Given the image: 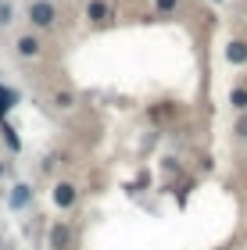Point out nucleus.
<instances>
[{
  "label": "nucleus",
  "mask_w": 247,
  "mask_h": 250,
  "mask_svg": "<svg viewBox=\"0 0 247 250\" xmlns=\"http://www.w3.org/2000/svg\"><path fill=\"white\" fill-rule=\"evenodd\" d=\"M229 104L237 107V111L247 107V86H237V89H233V93H229Z\"/></svg>",
  "instance_id": "9"
},
{
  "label": "nucleus",
  "mask_w": 247,
  "mask_h": 250,
  "mask_svg": "<svg viewBox=\"0 0 247 250\" xmlns=\"http://www.w3.org/2000/svg\"><path fill=\"white\" fill-rule=\"evenodd\" d=\"M0 21H11V7H7V4L0 7Z\"/></svg>",
  "instance_id": "13"
},
{
  "label": "nucleus",
  "mask_w": 247,
  "mask_h": 250,
  "mask_svg": "<svg viewBox=\"0 0 247 250\" xmlns=\"http://www.w3.org/2000/svg\"><path fill=\"white\" fill-rule=\"evenodd\" d=\"M15 100H18L15 89H4V86H0V122H4V115H7L11 107H15Z\"/></svg>",
  "instance_id": "6"
},
{
  "label": "nucleus",
  "mask_w": 247,
  "mask_h": 250,
  "mask_svg": "<svg viewBox=\"0 0 247 250\" xmlns=\"http://www.w3.org/2000/svg\"><path fill=\"white\" fill-rule=\"evenodd\" d=\"M54 100H58V104H61V107H72V93H58V97H54Z\"/></svg>",
  "instance_id": "11"
},
{
  "label": "nucleus",
  "mask_w": 247,
  "mask_h": 250,
  "mask_svg": "<svg viewBox=\"0 0 247 250\" xmlns=\"http://www.w3.org/2000/svg\"><path fill=\"white\" fill-rule=\"evenodd\" d=\"M29 186H15V193H11V208H25V204H29Z\"/></svg>",
  "instance_id": "8"
},
{
  "label": "nucleus",
  "mask_w": 247,
  "mask_h": 250,
  "mask_svg": "<svg viewBox=\"0 0 247 250\" xmlns=\"http://www.w3.org/2000/svg\"><path fill=\"white\" fill-rule=\"evenodd\" d=\"M176 7V0H158V11H172Z\"/></svg>",
  "instance_id": "12"
},
{
  "label": "nucleus",
  "mask_w": 247,
  "mask_h": 250,
  "mask_svg": "<svg viewBox=\"0 0 247 250\" xmlns=\"http://www.w3.org/2000/svg\"><path fill=\"white\" fill-rule=\"evenodd\" d=\"M237 132H240V136H247V118H240V122H237Z\"/></svg>",
  "instance_id": "14"
},
{
  "label": "nucleus",
  "mask_w": 247,
  "mask_h": 250,
  "mask_svg": "<svg viewBox=\"0 0 247 250\" xmlns=\"http://www.w3.org/2000/svg\"><path fill=\"white\" fill-rule=\"evenodd\" d=\"M0 175H4V161H0Z\"/></svg>",
  "instance_id": "15"
},
{
  "label": "nucleus",
  "mask_w": 247,
  "mask_h": 250,
  "mask_svg": "<svg viewBox=\"0 0 247 250\" xmlns=\"http://www.w3.org/2000/svg\"><path fill=\"white\" fill-rule=\"evenodd\" d=\"M4 125V122H0ZM4 140L11 143V150H18V136H15V129H11V125H4Z\"/></svg>",
  "instance_id": "10"
},
{
  "label": "nucleus",
  "mask_w": 247,
  "mask_h": 250,
  "mask_svg": "<svg viewBox=\"0 0 247 250\" xmlns=\"http://www.w3.org/2000/svg\"><path fill=\"white\" fill-rule=\"evenodd\" d=\"M29 18H32V25L50 29V25H54V18H58V11H54V4H47V0H36V4L29 7Z\"/></svg>",
  "instance_id": "1"
},
{
  "label": "nucleus",
  "mask_w": 247,
  "mask_h": 250,
  "mask_svg": "<svg viewBox=\"0 0 247 250\" xmlns=\"http://www.w3.org/2000/svg\"><path fill=\"white\" fill-rule=\"evenodd\" d=\"M86 15L93 18V21H108V18H111V7L104 4V0H93V4L86 7Z\"/></svg>",
  "instance_id": "4"
},
{
  "label": "nucleus",
  "mask_w": 247,
  "mask_h": 250,
  "mask_svg": "<svg viewBox=\"0 0 247 250\" xmlns=\"http://www.w3.org/2000/svg\"><path fill=\"white\" fill-rule=\"evenodd\" d=\"M226 58H229L233 64H244V61H247V43H229Z\"/></svg>",
  "instance_id": "7"
},
{
  "label": "nucleus",
  "mask_w": 247,
  "mask_h": 250,
  "mask_svg": "<svg viewBox=\"0 0 247 250\" xmlns=\"http://www.w3.org/2000/svg\"><path fill=\"white\" fill-rule=\"evenodd\" d=\"M54 204H58V208H72L75 204V186H68V183L54 186Z\"/></svg>",
  "instance_id": "2"
},
{
  "label": "nucleus",
  "mask_w": 247,
  "mask_h": 250,
  "mask_svg": "<svg viewBox=\"0 0 247 250\" xmlns=\"http://www.w3.org/2000/svg\"><path fill=\"white\" fill-rule=\"evenodd\" d=\"M50 243L58 247V250H65V247L72 243V229H68V225H54V229H50Z\"/></svg>",
  "instance_id": "3"
},
{
  "label": "nucleus",
  "mask_w": 247,
  "mask_h": 250,
  "mask_svg": "<svg viewBox=\"0 0 247 250\" xmlns=\"http://www.w3.org/2000/svg\"><path fill=\"white\" fill-rule=\"evenodd\" d=\"M18 54H22V58H36V54H40V40L22 36V40H18Z\"/></svg>",
  "instance_id": "5"
}]
</instances>
